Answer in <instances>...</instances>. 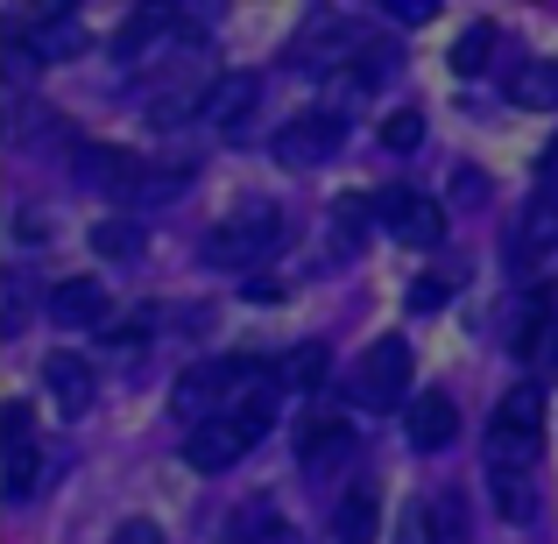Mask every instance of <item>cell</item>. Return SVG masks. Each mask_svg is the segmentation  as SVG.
Returning <instances> with one entry per match:
<instances>
[{"label":"cell","instance_id":"6da1fadb","mask_svg":"<svg viewBox=\"0 0 558 544\" xmlns=\"http://www.w3.org/2000/svg\"><path fill=\"white\" fill-rule=\"evenodd\" d=\"M269 424H276V396L262 389V396H247V403L219 410V418L191 424V438H184V460L198 467V474H227V467L241 460V452L255 446V438L269 432Z\"/></svg>","mask_w":558,"mask_h":544},{"label":"cell","instance_id":"7a4b0ae2","mask_svg":"<svg viewBox=\"0 0 558 544\" xmlns=\"http://www.w3.org/2000/svg\"><path fill=\"white\" fill-rule=\"evenodd\" d=\"M255 382H262V361H247V354H233V361H198V367H184V375H178V410L205 424V418H219V410L262 396Z\"/></svg>","mask_w":558,"mask_h":544},{"label":"cell","instance_id":"3957f363","mask_svg":"<svg viewBox=\"0 0 558 544\" xmlns=\"http://www.w3.org/2000/svg\"><path fill=\"white\" fill-rule=\"evenodd\" d=\"M537 446H545V396L537 389L502 396V410H495V424H488V467H523V474H531Z\"/></svg>","mask_w":558,"mask_h":544},{"label":"cell","instance_id":"277c9868","mask_svg":"<svg viewBox=\"0 0 558 544\" xmlns=\"http://www.w3.org/2000/svg\"><path fill=\"white\" fill-rule=\"evenodd\" d=\"M283 241H290L283 213H247V219H227V227L205 233V262H213V269H255V262H269Z\"/></svg>","mask_w":558,"mask_h":544},{"label":"cell","instance_id":"5b68a950","mask_svg":"<svg viewBox=\"0 0 558 544\" xmlns=\"http://www.w3.org/2000/svg\"><path fill=\"white\" fill-rule=\"evenodd\" d=\"M410 375H417V361H410V347L403 340H375L368 354H361V367H354V403L361 410H396V403H417L410 396Z\"/></svg>","mask_w":558,"mask_h":544},{"label":"cell","instance_id":"8992f818","mask_svg":"<svg viewBox=\"0 0 558 544\" xmlns=\"http://www.w3.org/2000/svg\"><path fill=\"white\" fill-rule=\"evenodd\" d=\"M340 142H347V113L312 107V113H298V121H283V135H276V164L312 170V164H326V156H340Z\"/></svg>","mask_w":558,"mask_h":544},{"label":"cell","instance_id":"52a82bcc","mask_svg":"<svg viewBox=\"0 0 558 544\" xmlns=\"http://www.w3.org/2000/svg\"><path fill=\"white\" fill-rule=\"evenodd\" d=\"M375 219L396 233V241H410V247H432L438 233H446V205L438 198H424V191H410V184H389V191H375Z\"/></svg>","mask_w":558,"mask_h":544},{"label":"cell","instance_id":"ba28073f","mask_svg":"<svg viewBox=\"0 0 558 544\" xmlns=\"http://www.w3.org/2000/svg\"><path fill=\"white\" fill-rule=\"evenodd\" d=\"M452 432H460V403H452L446 389H424L417 403L403 410V438H410L417 452H446Z\"/></svg>","mask_w":558,"mask_h":544},{"label":"cell","instance_id":"9c48e42d","mask_svg":"<svg viewBox=\"0 0 558 544\" xmlns=\"http://www.w3.org/2000/svg\"><path fill=\"white\" fill-rule=\"evenodd\" d=\"M262 107V78L255 71H233V78H213L205 85V113L198 121H213V128H247V113Z\"/></svg>","mask_w":558,"mask_h":544},{"label":"cell","instance_id":"30bf717a","mask_svg":"<svg viewBox=\"0 0 558 544\" xmlns=\"http://www.w3.org/2000/svg\"><path fill=\"white\" fill-rule=\"evenodd\" d=\"M43 389H50L57 410H71V418H85V410L99 403V375L78 354H50V361H43Z\"/></svg>","mask_w":558,"mask_h":544},{"label":"cell","instance_id":"8fae6325","mask_svg":"<svg viewBox=\"0 0 558 544\" xmlns=\"http://www.w3.org/2000/svg\"><path fill=\"white\" fill-rule=\"evenodd\" d=\"M85 43V28L71 22V14H50V22H36L28 36H14V64H57V57H71Z\"/></svg>","mask_w":558,"mask_h":544},{"label":"cell","instance_id":"7c38bea8","mask_svg":"<svg viewBox=\"0 0 558 544\" xmlns=\"http://www.w3.org/2000/svg\"><path fill=\"white\" fill-rule=\"evenodd\" d=\"M361 50H368V43H361V28H354V22H332V14H326V22L304 28L298 64H304V71H326V57L340 64V57H361Z\"/></svg>","mask_w":558,"mask_h":544},{"label":"cell","instance_id":"4fadbf2b","mask_svg":"<svg viewBox=\"0 0 558 544\" xmlns=\"http://www.w3.org/2000/svg\"><path fill=\"white\" fill-rule=\"evenodd\" d=\"M43 304H50L57 326H99V318H107V290H99L93 276H64Z\"/></svg>","mask_w":558,"mask_h":544},{"label":"cell","instance_id":"5bb4252c","mask_svg":"<svg viewBox=\"0 0 558 544\" xmlns=\"http://www.w3.org/2000/svg\"><path fill=\"white\" fill-rule=\"evenodd\" d=\"M36 474H43V452L28 446V403H8V495H28L36 488Z\"/></svg>","mask_w":558,"mask_h":544},{"label":"cell","instance_id":"9a60e30c","mask_svg":"<svg viewBox=\"0 0 558 544\" xmlns=\"http://www.w3.org/2000/svg\"><path fill=\"white\" fill-rule=\"evenodd\" d=\"M78 178L85 184H113V191H135L142 164L128 149H107V142H78Z\"/></svg>","mask_w":558,"mask_h":544},{"label":"cell","instance_id":"2e32d148","mask_svg":"<svg viewBox=\"0 0 558 544\" xmlns=\"http://www.w3.org/2000/svg\"><path fill=\"white\" fill-rule=\"evenodd\" d=\"M298 452H304V467H312V474H326L332 460H347V452H354V432H347L340 418H312V424H304V438H298Z\"/></svg>","mask_w":558,"mask_h":544},{"label":"cell","instance_id":"e0dca14e","mask_svg":"<svg viewBox=\"0 0 558 544\" xmlns=\"http://www.w3.org/2000/svg\"><path fill=\"white\" fill-rule=\"evenodd\" d=\"M488 488H495V509L509 523H537V481L523 467H488Z\"/></svg>","mask_w":558,"mask_h":544},{"label":"cell","instance_id":"ac0fdd59","mask_svg":"<svg viewBox=\"0 0 558 544\" xmlns=\"http://www.w3.org/2000/svg\"><path fill=\"white\" fill-rule=\"evenodd\" d=\"M326 361H332L326 340H298L283 361L269 367V382H276V389H318V382H326Z\"/></svg>","mask_w":558,"mask_h":544},{"label":"cell","instance_id":"d6986e66","mask_svg":"<svg viewBox=\"0 0 558 544\" xmlns=\"http://www.w3.org/2000/svg\"><path fill=\"white\" fill-rule=\"evenodd\" d=\"M509 99H517V107H558V64H551V57L517 64V71H509Z\"/></svg>","mask_w":558,"mask_h":544},{"label":"cell","instance_id":"ffe728a7","mask_svg":"<svg viewBox=\"0 0 558 544\" xmlns=\"http://www.w3.org/2000/svg\"><path fill=\"white\" fill-rule=\"evenodd\" d=\"M495 50H502V28H495V22L460 28V43H452V71H460V78H481V71L495 64Z\"/></svg>","mask_w":558,"mask_h":544},{"label":"cell","instance_id":"44dd1931","mask_svg":"<svg viewBox=\"0 0 558 544\" xmlns=\"http://www.w3.org/2000/svg\"><path fill=\"white\" fill-rule=\"evenodd\" d=\"M424 531H432V544H474V523H466V503H460L452 488L424 503Z\"/></svg>","mask_w":558,"mask_h":544},{"label":"cell","instance_id":"7402d4cb","mask_svg":"<svg viewBox=\"0 0 558 544\" xmlns=\"http://www.w3.org/2000/svg\"><path fill=\"white\" fill-rule=\"evenodd\" d=\"M375 517H381L375 488H354V495L340 503V517H332V531H340V544H368V537H375Z\"/></svg>","mask_w":558,"mask_h":544},{"label":"cell","instance_id":"603a6c76","mask_svg":"<svg viewBox=\"0 0 558 544\" xmlns=\"http://www.w3.org/2000/svg\"><path fill=\"white\" fill-rule=\"evenodd\" d=\"M276 531H283V517H276L262 495H255V503H241V509L227 517V537H233V544H269Z\"/></svg>","mask_w":558,"mask_h":544},{"label":"cell","instance_id":"cb8c5ba5","mask_svg":"<svg viewBox=\"0 0 558 544\" xmlns=\"http://www.w3.org/2000/svg\"><path fill=\"white\" fill-rule=\"evenodd\" d=\"M424 142V113L417 107H403V113H389V121H381V149L389 156H410Z\"/></svg>","mask_w":558,"mask_h":544},{"label":"cell","instance_id":"d4e9b609","mask_svg":"<svg viewBox=\"0 0 558 544\" xmlns=\"http://www.w3.org/2000/svg\"><path fill=\"white\" fill-rule=\"evenodd\" d=\"M354 64H361V71H354V78H361V85H381V78H389V71H396V64H403V57H396V50H389V43H368V50H361V57H354Z\"/></svg>","mask_w":558,"mask_h":544},{"label":"cell","instance_id":"484cf974","mask_svg":"<svg viewBox=\"0 0 558 544\" xmlns=\"http://www.w3.org/2000/svg\"><path fill=\"white\" fill-rule=\"evenodd\" d=\"M368 213H375V205H361V198L332 205V241H347V247H354V241H361V219H368Z\"/></svg>","mask_w":558,"mask_h":544},{"label":"cell","instance_id":"4316f807","mask_svg":"<svg viewBox=\"0 0 558 544\" xmlns=\"http://www.w3.org/2000/svg\"><path fill=\"white\" fill-rule=\"evenodd\" d=\"M93 247H99V255H135V227H113V219H107V227H93Z\"/></svg>","mask_w":558,"mask_h":544},{"label":"cell","instance_id":"83f0119b","mask_svg":"<svg viewBox=\"0 0 558 544\" xmlns=\"http://www.w3.org/2000/svg\"><path fill=\"white\" fill-rule=\"evenodd\" d=\"M446 290H452V276H417V283H410V304H417V312H438Z\"/></svg>","mask_w":558,"mask_h":544},{"label":"cell","instance_id":"f1b7e54d","mask_svg":"<svg viewBox=\"0 0 558 544\" xmlns=\"http://www.w3.org/2000/svg\"><path fill=\"white\" fill-rule=\"evenodd\" d=\"M113 544H163V531H156L149 517H128L121 531H113Z\"/></svg>","mask_w":558,"mask_h":544},{"label":"cell","instance_id":"f546056e","mask_svg":"<svg viewBox=\"0 0 558 544\" xmlns=\"http://www.w3.org/2000/svg\"><path fill=\"white\" fill-rule=\"evenodd\" d=\"M523 354H537L545 367H558V318H545V326H537V340L523 347Z\"/></svg>","mask_w":558,"mask_h":544},{"label":"cell","instance_id":"4dcf8cb0","mask_svg":"<svg viewBox=\"0 0 558 544\" xmlns=\"http://www.w3.org/2000/svg\"><path fill=\"white\" fill-rule=\"evenodd\" d=\"M389 14L417 28V22H432V14H438V0H389Z\"/></svg>","mask_w":558,"mask_h":544},{"label":"cell","instance_id":"1f68e13d","mask_svg":"<svg viewBox=\"0 0 558 544\" xmlns=\"http://www.w3.org/2000/svg\"><path fill=\"white\" fill-rule=\"evenodd\" d=\"M269 544H304V537H298V531H276V537H269Z\"/></svg>","mask_w":558,"mask_h":544}]
</instances>
